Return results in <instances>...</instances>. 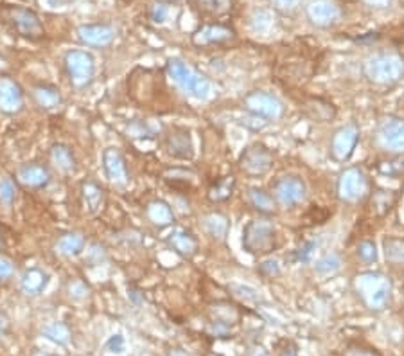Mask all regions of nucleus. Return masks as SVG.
<instances>
[{
	"label": "nucleus",
	"mask_w": 404,
	"mask_h": 356,
	"mask_svg": "<svg viewBox=\"0 0 404 356\" xmlns=\"http://www.w3.org/2000/svg\"><path fill=\"white\" fill-rule=\"evenodd\" d=\"M306 13L313 26L325 29L340 20L341 9L334 0H311L306 8Z\"/></svg>",
	"instance_id": "obj_14"
},
{
	"label": "nucleus",
	"mask_w": 404,
	"mask_h": 356,
	"mask_svg": "<svg viewBox=\"0 0 404 356\" xmlns=\"http://www.w3.org/2000/svg\"><path fill=\"white\" fill-rule=\"evenodd\" d=\"M379 139L390 151L404 153V121L399 117L384 119L379 126Z\"/></svg>",
	"instance_id": "obj_18"
},
{
	"label": "nucleus",
	"mask_w": 404,
	"mask_h": 356,
	"mask_svg": "<svg viewBox=\"0 0 404 356\" xmlns=\"http://www.w3.org/2000/svg\"><path fill=\"white\" fill-rule=\"evenodd\" d=\"M81 202H83V207L88 215H98L107 202L104 189L92 180L83 182L81 184Z\"/></svg>",
	"instance_id": "obj_21"
},
{
	"label": "nucleus",
	"mask_w": 404,
	"mask_h": 356,
	"mask_svg": "<svg viewBox=\"0 0 404 356\" xmlns=\"http://www.w3.org/2000/svg\"><path fill=\"white\" fill-rule=\"evenodd\" d=\"M43 336H47L49 340H52L54 343H60V346H67L72 339V331L70 327L65 324V322H51L47 326L42 330Z\"/></svg>",
	"instance_id": "obj_30"
},
{
	"label": "nucleus",
	"mask_w": 404,
	"mask_h": 356,
	"mask_svg": "<svg viewBox=\"0 0 404 356\" xmlns=\"http://www.w3.org/2000/svg\"><path fill=\"white\" fill-rule=\"evenodd\" d=\"M279 356H298L297 346H295L293 342H288L284 346V348L281 349V353H279Z\"/></svg>",
	"instance_id": "obj_49"
},
{
	"label": "nucleus",
	"mask_w": 404,
	"mask_h": 356,
	"mask_svg": "<svg viewBox=\"0 0 404 356\" xmlns=\"http://www.w3.org/2000/svg\"><path fill=\"white\" fill-rule=\"evenodd\" d=\"M235 187V178L232 175L225 176L222 180H217L212 187L209 189V198L212 202H225L232 196Z\"/></svg>",
	"instance_id": "obj_31"
},
{
	"label": "nucleus",
	"mask_w": 404,
	"mask_h": 356,
	"mask_svg": "<svg viewBox=\"0 0 404 356\" xmlns=\"http://www.w3.org/2000/svg\"><path fill=\"white\" fill-rule=\"evenodd\" d=\"M51 162L61 173L76 171V157H74L72 150L65 144H54L51 148Z\"/></svg>",
	"instance_id": "obj_25"
},
{
	"label": "nucleus",
	"mask_w": 404,
	"mask_h": 356,
	"mask_svg": "<svg viewBox=\"0 0 404 356\" xmlns=\"http://www.w3.org/2000/svg\"><path fill=\"white\" fill-rule=\"evenodd\" d=\"M22 290L27 295H38L42 293L49 284V275L43 270L38 268H33V270H27L22 277Z\"/></svg>",
	"instance_id": "obj_28"
},
{
	"label": "nucleus",
	"mask_w": 404,
	"mask_h": 356,
	"mask_svg": "<svg viewBox=\"0 0 404 356\" xmlns=\"http://www.w3.org/2000/svg\"><path fill=\"white\" fill-rule=\"evenodd\" d=\"M167 245L182 258L189 259L198 252V240L192 236L191 232L183 231V229H175V231L171 232L169 236H167Z\"/></svg>",
	"instance_id": "obj_22"
},
{
	"label": "nucleus",
	"mask_w": 404,
	"mask_h": 356,
	"mask_svg": "<svg viewBox=\"0 0 404 356\" xmlns=\"http://www.w3.org/2000/svg\"><path fill=\"white\" fill-rule=\"evenodd\" d=\"M2 247H4V243H2V238H0V249H2Z\"/></svg>",
	"instance_id": "obj_53"
},
{
	"label": "nucleus",
	"mask_w": 404,
	"mask_h": 356,
	"mask_svg": "<svg viewBox=\"0 0 404 356\" xmlns=\"http://www.w3.org/2000/svg\"><path fill=\"white\" fill-rule=\"evenodd\" d=\"M307 187L300 176H281L273 185V198L279 206L291 209L306 200Z\"/></svg>",
	"instance_id": "obj_9"
},
{
	"label": "nucleus",
	"mask_w": 404,
	"mask_h": 356,
	"mask_svg": "<svg viewBox=\"0 0 404 356\" xmlns=\"http://www.w3.org/2000/svg\"><path fill=\"white\" fill-rule=\"evenodd\" d=\"M365 76L374 85H396L404 76V61L396 52H379L366 60Z\"/></svg>",
	"instance_id": "obj_2"
},
{
	"label": "nucleus",
	"mask_w": 404,
	"mask_h": 356,
	"mask_svg": "<svg viewBox=\"0 0 404 356\" xmlns=\"http://www.w3.org/2000/svg\"><path fill=\"white\" fill-rule=\"evenodd\" d=\"M306 107L309 116L316 121H327L331 119V117H334V114H336L334 107H332L331 103L322 101V99H311Z\"/></svg>",
	"instance_id": "obj_32"
},
{
	"label": "nucleus",
	"mask_w": 404,
	"mask_h": 356,
	"mask_svg": "<svg viewBox=\"0 0 404 356\" xmlns=\"http://www.w3.org/2000/svg\"><path fill=\"white\" fill-rule=\"evenodd\" d=\"M102 168L111 184L126 185L130 182L128 168H126L123 153L117 148H107L102 151Z\"/></svg>",
	"instance_id": "obj_17"
},
{
	"label": "nucleus",
	"mask_w": 404,
	"mask_h": 356,
	"mask_svg": "<svg viewBox=\"0 0 404 356\" xmlns=\"http://www.w3.org/2000/svg\"><path fill=\"white\" fill-rule=\"evenodd\" d=\"M354 288L357 295L362 297L363 302L371 309H383L388 304L391 295V281L387 275L378 272H365L356 275Z\"/></svg>",
	"instance_id": "obj_4"
},
{
	"label": "nucleus",
	"mask_w": 404,
	"mask_h": 356,
	"mask_svg": "<svg viewBox=\"0 0 404 356\" xmlns=\"http://www.w3.org/2000/svg\"><path fill=\"white\" fill-rule=\"evenodd\" d=\"M273 155L263 144H251L241 153L239 159V168L242 173L250 176H263L272 169Z\"/></svg>",
	"instance_id": "obj_10"
},
{
	"label": "nucleus",
	"mask_w": 404,
	"mask_h": 356,
	"mask_svg": "<svg viewBox=\"0 0 404 356\" xmlns=\"http://www.w3.org/2000/svg\"><path fill=\"white\" fill-rule=\"evenodd\" d=\"M357 142H359V128H357V125L350 123V125L341 126L334 133V137L331 141L332 159L338 160V162H347L352 157Z\"/></svg>",
	"instance_id": "obj_11"
},
{
	"label": "nucleus",
	"mask_w": 404,
	"mask_h": 356,
	"mask_svg": "<svg viewBox=\"0 0 404 356\" xmlns=\"http://www.w3.org/2000/svg\"><path fill=\"white\" fill-rule=\"evenodd\" d=\"M277 245V231L268 219H251L242 231V249L254 256H266Z\"/></svg>",
	"instance_id": "obj_5"
},
{
	"label": "nucleus",
	"mask_w": 404,
	"mask_h": 356,
	"mask_svg": "<svg viewBox=\"0 0 404 356\" xmlns=\"http://www.w3.org/2000/svg\"><path fill=\"white\" fill-rule=\"evenodd\" d=\"M146 216L155 227H169L175 222V215H173V209L167 202L164 200H153L149 202L148 207H146Z\"/></svg>",
	"instance_id": "obj_23"
},
{
	"label": "nucleus",
	"mask_w": 404,
	"mask_h": 356,
	"mask_svg": "<svg viewBox=\"0 0 404 356\" xmlns=\"http://www.w3.org/2000/svg\"><path fill=\"white\" fill-rule=\"evenodd\" d=\"M338 196L345 203H357L368 196V178L359 168H347L338 178Z\"/></svg>",
	"instance_id": "obj_7"
},
{
	"label": "nucleus",
	"mask_w": 404,
	"mask_h": 356,
	"mask_svg": "<svg viewBox=\"0 0 404 356\" xmlns=\"http://www.w3.org/2000/svg\"><path fill=\"white\" fill-rule=\"evenodd\" d=\"M315 250H316L315 241H307V243H304L302 247L297 250V254H295V259H297V261H302V263L311 261V259H313V256H315Z\"/></svg>",
	"instance_id": "obj_40"
},
{
	"label": "nucleus",
	"mask_w": 404,
	"mask_h": 356,
	"mask_svg": "<svg viewBox=\"0 0 404 356\" xmlns=\"http://www.w3.org/2000/svg\"><path fill=\"white\" fill-rule=\"evenodd\" d=\"M164 146L166 151L180 160H189L194 157V144H192L191 132L182 126H175L169 128L164 137Z\"/></svg>",
	"instance_id": "obj_12"
},
{
	"label": "nucleus",
	"mask_w": 404,
	"mask_h": 356,
	"mask_svg": "<svg viewBox=\"0 0 404 356\" xmlns=\"http://www.w3.org/2000/svg\"><path fill=\"white\" fill-rule=\"evenodd\" d=\"M381 171L387 173V175H394V176L404 173V157L403 159L391 160V162H384L383 166H381Z\"/></svg>",
	"instance_id": "obj_43"
},
{
	"label": "nucleus",
	"mask_w": 404,
	"mask_h": 356,
	"mask_svg": "<svg viewBox=\"0 0 404 356\" xmlns=\"http://www.w3.org/2000/svg\"><path fill=\"white\" fill-rule=\"evenodd\" d=\"M340 266H341V258L336 252H331V254H325L323 258H320L318 261H316L315 270H316V274H320V275H331V274H334V272L340 270Z\"/></svg>",
	"instance_id": "obj_36"
},
{
	"label": "nucleus",
	"mask_w": 404,
	"mask_h": 356,
	"mask_svg": "<svg viewBox=\"0 0 404 356\" xmlns=\"http://www.w3.org/2000/svg\"><path fill=\"white\" fill-rule=\"evenodd\" d=\"M259 272L264 275H268V277H272V275H277L281 272V266H279V261H277V259H266V261H263L259 265Z\"/></svg>",
	"instance_id": "obj_44"
},
{
	"label": "nucleus",
	"mask_w": 404,
	"mask_h": 356,
	"mask_svg": "<svg viewBox=\"0 0 404 356\" xmlns=\"http://www.w3.org/2000/svg\"><path fill=\"white\" fill-rule=\"evenodd\" d=\"M242 107L250 114H254L259 119H281L284 114V107L279 99L270 92L254 91L244 95L242 99Z\"/></svg>",
	"instance_id": "obj_8"
},
{
	"label": "nucleus",
	"mask_w": 404,
	"mask_h": 356,
	"mask_svg": "<svg viewBox=\"0 0 404 356\" xmlns=\"http://www.w3.org/2000/svg\"><path fill=\"white\" fill-rule=\"evenodd\" d=\"M169 2H176V0H169Z\"/></svg>",
	"instance_id": "obj_54"
},
{
	"label": "nucleus",
	"mask_w": 404,
	"mask_h": 356,
	"mask_svg": "<svg viewBox=\"0 0 404 356\" xmlns=\"http://www.w3.org/2000/svg\"><path fill=\"white\" fill-rule=\"evenodd\" d=\"M194 2L205 13L212 15V17H219V15L228 13L230 9H232L234 0H194Z\"/></svg>",
	"instance_id": "obj_34"
},
{
	"label": "nucleus",
	"mask_w": 404,
	"mask_h": 356,
	"mask_svg": "<svg viewBox=\"0 0 404 356\" xmlns=\"http://www.w3.org/2000/svg\"><path fill=\"white\" fill-rule=\"evenodd\" d=\"M366 6H371V8H375V9H384L388 8V6H391V2L394 0H363Z\"/></svg>",
	"instance_id": "obj_48"
},
{
	"label": "nucleus",
	"mask_w": 404,
	"mask_h": 356,
	"mask_svg": "<svg viewBox=\"0 0 404 356\" xmlns=\"http://www.w3.org/2000/svg\"><path fill=\"white\" fill-rule=\"evenodd\" d=\"M130 299L133 300V302H135V304H141L142 300H144V297L141 295V292H137V290H130Z\"/></svg>",
	"instance_id": "obj_51"
},
{
	"label": "nucleus",
	"mask_w": 404,
	"mask_h": 356,
	"mask_svg": "<svg viewBox=\"0 0 404 356\" xmlns=\"http://www.w3.org/2000/svg\"><path fill=\"white\" fill-rule=\"evenodd\" d=\"M33 98L36 101V105L40 108H43V110H54L63 101L60 91L52 85H45V83H40V85L33 86Z\"/></svg>",
	"instance_id": "obj_24"
},
{
	"label": "nucleus",
	"mask_w": 404,
	"mask_h": 356,
	"mask_svg": "<svg viewBox=\"0 0 404 356\" xmlns=\"http://www.w3.org/2000/svg\"><path fill=\"white\" fill-rule=\"evenodd\" d=\"M203 227L205 232H207L212 240L222 241L225 240V236L228 234V218L223 216L222 212H212V215H207L203 218Z\"/></svg>",
	"instance_id": "obj_29"
},
{
	"label": "nucleus",
	"mask_w": 404,
	"mask_h": 356,
	"mask_svg": "<svg viewBox=\"0 0 404 356\" xmlns=\"http://www.w3.org/2000/svg\"><path fill=\"white\" fill-rule=\"evenodd\" d=\"M83 249H85V238L79 232H68L56 241V252L67 256V258L77 256L83 252Z\"/></svg>",
	"instance_id": "obj_27"
},
{
	"label": "nucleus",
	"mask_w": 404,
	"mask_h": 356,
	"mask_svg": "<svg viewBox=\"0 0 404 356\" xmlns=\"http://www.w3.org/2000/svg\"><path fill=\"white\" fill-rule=\"evenodd\" d=\"M77 38L88 47H108L115 40V29L110 24H83L77 27Z\"/></svg>",
	"instance_id": "obj_16"
},
{
	"label": "nucleus",
	"mask_w": 404,
	"mask_h": 356,
	"mask_svg": "<svg viewBox=\"0 0 404 356\" xmlns=\"http://www.w3.org/2000/svg\"><path fill=\"white\" fill-rule=\"evenodd\" d=\"M341 356H381V353L371 346H365V343H349L343 349Z\"/></svg>",
	"instance_id": "obj_38"
},
{
	"label": "nucleus",
	"mask_w": 404,
	"mask_h": 356,
	"mask_svg": "<svg viewBox=\"0 0 404 356\" xmlns=\"http://www.w3.org/2000/svg\"><path fill=\"white\" fill-rule=\"evenodd\" d=\"M9 331V320L6 315L0 314V340H4V336L8 335Z\"/></svg>",
	"instance_id": "obj_50"
},
{
	"label": "nucleus",
	"mask_w": 404,
	"mask_h": 356,
	"mask_svg": "<svg viewBox=\"0 0 404 356\" xmlns=\"http://www.w3.org/2000/svg\"><path fill=\"white\" fill-rule=\"evenodd\" d=\"M272 4L277 11H281L284 15H291L298 9L300 0H272Z\"/></svg>",
	"instance_id": "obj_41"
},
{
	"label": "nucleus",
	"mask_w": 404,
	"mask_h": 356,
	"mask_svg": "<svg viewBox=\"0 0 404 356\" xmlns=\"http://www.w3.org/2000/svg\"><path fill=\"white\" fill-rule=\"evenodd\" d=\"M149 15H151V20L157 22V24H162L167 18V8L164 4H155Z\"/></svg>",
	"instance_id": "obj_46"
},
{
	"label": "nucleus",
	"mask_w": 404,
	"mask_h": 356,
	"mask_svg": "<svg viewBox=\"0 0 404 356\" xmlns=\"http://www.w3.org/2000/svg\"><path fill=\"white\" fill-rule=\"evenodd\" d=\"M107 348L110 349L111 353H123L124 351V339L123 335H111L110 340L107 342Z\"/></svg>",
	"instance_id": "obj_47"
},
{
	"label": "nucleus",
	"mask_w": 404,
	"mask_h": 356,
	"mask_svg": "<svg viewBox=\"0 0 404 356\" xmlns=\"http://www.w3.org/2000/svg\"><path fill=\"white\" fill-rule=\"evenodd\" d=\"M18 198V187L13 178L0 176V206L11 207Z\"/></svg>",
	"instance_id": "obj_33"
},
{
	"label": "nucleus",
	"mask_w": 404,
	"mask_h": 356,
	"mask_svg": "<svg viewBox=\"0 0 404 356\" xmlns=\"http://www.w3.org/2000/svg\"><path fill=\"white\" fill-rule=\"evenodd\" d=\"M0 18L15 35L26 40H40L45 36L42 18L36 11L24 6H2L0 8Z\"/></svg>",
	"instance_id": "obj_1"
},
{
	"label": "nucleus",
	"mask_w": 404,
	"mask_h": 356,
	"mask_svg": "<svg viewBox=\"0 0 404 356\" xmlns=\"http://www.w3.org/2000/svg\"><path fill=\"white\" fill-rule=\"evenodd\" d=\"M248 202L256 210H259L261 215H273L277 210V202L275 198L270 193H266L264 189L259 187H250L247 193Z\"/></svg>",
	"instance_id": "obj_26"
},
{
	"label": "nucleus",
	"mask_w": 404,
	"mask_h": 356,
	"mask_svg": "<svg viewBox=\"0 0 404 356\" xmlns=\"http://www.w3.org/2000/svg\"><path fill=\"white\" fill-rule=\"evenodd\" d=\"M357 258L362 259L363 263H375L378 261V249H375V243L374 241H362V243L357 245Z\"/></svg>",
	"instance_id": "obj_37"
},
{
	"label": "nucleus",
	"mask_w": 404,
	"mask_h": 356,
	"mask_svg": "<svg viewBox=\"0 0 404 356\" xmlns=\"http://www.w3.org/2000/svg\"><path fill=\"white\" fill-rule=\"evenodd\" d=\"M15 275V265L8 258L0 256V283L11 279Z\"/></svg>",
	"instance_id": "obj_42"
},
{
	"label": "nucleus",
	"mask_w": 404,
	"mask_h": 356,
	"mask_svg": "<svg viewBox=\"0 0 404 356\" xmlns=\"http://www.w3.org/2000/svg\"><path fill=\"white\" fill-rule=\"evenodd\" d=\"M388 196H390V191H378V193H374V207L375 209H381V215L390 210L394 202H396V198L388 200Z\"/></svg>",
	"instance_id": "obj_39"
},
{
	"label": "nucleus",
	"mask_w": 404,
	"mask_h": 356,
	"mask_svg": "<svg viewBox=\"0 0 404 356\" xmlns=\"http://www.w3.org/2000/svg\"><path fill=\"white\" fill-rule=\"evenodd\" d=\"M17 178L20 184L31 189H42L51 184V173L42 164H24L17 171Z\"/></svg>",
	"instance_id": "obj_20"
},
{
	"label": "nucleus",
	"mask_w": 404,
	"mask_h": 356,
	"mask_svg": "<svg viewBox=\"0 0 404 356\" xmlns=\"http://www.w3.org/2000/svg\"><path fill=\"white\" fill-rule=\"evenodd\" d=\"M26 98L22 86L13 77H0V112L6 116H17L24 110Z\"/></svg>",
	"instance_id": "obj_13"
},
{
	"label": "nucleus",
	"mask_w": 404,
	"mask_h": 356,
	"mask_svg": "<svg viewBox=\"0 0 404 356\" xmlns=\"http://www.w3.org/2000/svg\"><path fill=\"white\" fill-rule=\"evenodd\" d=\"M167 74L185 94L192 95L196 99H207L210 94L209 79L200 74L194 67L185 63L180 58H171L167 61Z\"/></svg>",
	"instance_id": "obj_3"
},
{
	"label": "nucleus",
	"mask_w": 404,
	"mask_h": 356,
	"mask_svg": "<svg viewBox=\"0 0 404 356\" xmlns=\"http://www.w3.org/2000/svg\"><path fill=\"white\" fill-rule=\"evenodd\" d=\"M63 65L67 70L68 82L74 88H85L94 79L95 60L90 52L81 51V49H72V51L65 52Z\"/></svg>",
	"instance_id": "obj_6"
},
{
	"label": "nucleus",
	"mask_w": 404,
	"mask_h": 356,
	"mask_svg": "<svg viewBox=\"0 0 404 356\" xmlns=\"http://www.w3.org/2000/svg\"><path fill=\"white\" fill-rule=\"evenodd\" d=\"M33 356H52V355H47V353H42V351H36Z\"/></svg>",
	"instance_id": "obj_52"
},
{
	"label": "nucleus",
	"mask_w": 404,
	"mask_h": 356,
	"mask_svg": "<svg viewBox=\"0 0 404 356\" xmlns=\"http://www.w3.org/2000/svg\"><path fill=\"white\" fill-rule=\"evenodd\" d=\"M384 254L391 265H403L404 263V240L399 238H388L384 240Z\"/></svg>",
	"instance_id": "obj_35"
},
{
	"label": "nucleus",
	"mask_w": 404,
	"mask_h": 356,
	"mask_svg": "<svg viewBox=\"0 0 404 356\" xmlns=\"http://www.w3.org/2000/svg\"><path fill=\"white\" fill-rule=\"evenodd\" d=\"M68 292H70V297H74V299H85L88 295V288L83 283H79V281H74V283L68 284Z\"/></svg>",
	"instance_id": "obj_45"
},
{
	"label": "nucleus",
	"mask_w": 404,
	"mask_h": 356,
	"mask_svg": "<svg viewBox=\"0 0 404 356\" xmlns=\"http://www.w3.org/2000/svg\"><path fill=\"white\" fill-rule=\"evenodd\" d=\"M234 38V31L222 24H210L203 26L192 35V43L196 47H207V45H219Z\"/></svg>",
	"instance_id": "obj_19"
},
{
	"label": "nucleus",
	"mask_w": 404,
	"mask_h": 356,
	"mask_svg": "<svg viewBox=\"0 0 404 356\" xmlns=\"http://www.w3.org/2000/svg\"><path fill=\"white\" fill-rule=\"evenodd\" d=\"M210 315V327H212V335L226 336L230 333V326H235L241 318L239 309L234 304L228 302H217L212 304L209 309Z\"/></svg>",
	"instance_id": "obj_15"
}]
</instances>
